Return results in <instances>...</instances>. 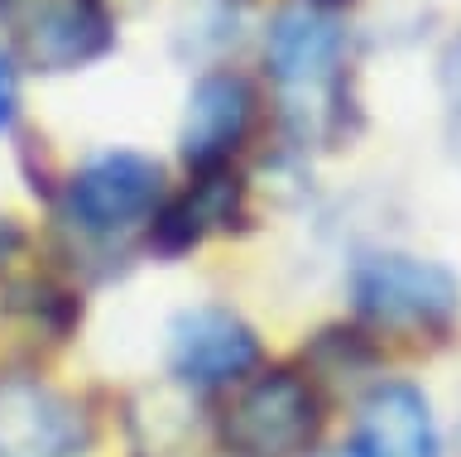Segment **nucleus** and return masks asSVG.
I'll use <instances>...</instances> for the list:
<instances>
[{"mask_svg":"<svg viewBox=\"0 0 461 457\" xmlns=\"http://www.w3.org/2000/svg\"><path fill=\"white\" fill-rule=\"evenodd\" d=\"M317 438V395L294 370L255 376L230 399L221 443L230 457H303Z\"/></svg>","mask_w":461,"mask_h":457,"instance_id":"nucleus-1","label":"nucleus"},{"mask_svg":"<svg viewBox=\"0 0 461 457\" xmlns=\"http://www.w3.org/2000/svg\"><path fill=\"white\" fill-rule=\"evenodd\" d=\"M0 24L43 73L82 68L111 49V20L101 0H0Z\"/></svg>","mask_w":461,"mask_h":457,"instance_id":"nucleus-2","label":"nucleus"},{"mask_svg":"<svg viewBox=\"0 0 461 457\" xmlns=\"http://www.w3.org/2000/svg\"><path fill=\"white\" fill-rule=\"evenodd\" d=\"M351 294L360 313L380 323H447L461 304L456 279L432 260L413 255H366L351 275Z\"/></svg>","mask_w":461,"mask_h":457,"instance_id":"nucleus-3","label":"nucleus"},{"mask_svg":"<svg viewBox=\"0 0 461 457\" xmlns=\"http://www.w3.org/2000/svg\"><path fill=\"white\" fill-rule=\"evenodd\" d=\"M82 414L34 376H0V457H72Z\"/></svg>","mask_w":461,"mask_h":457,"instance_id":"nucleus-4","label":"nucleus"},{"mask_svg":"<svg viewBox=\"0 0 461 457\" xmlns=\"http://www.w3.org/2000/svg\"><path fill=\"white\" fill-rule=\"evenodd\" d=\"M72 217L86 232H125L158 203V164L144 154H101L72 178Z\"/></svg>","mask_w":461,"mask_h":457,"instance_id":"nucleus-5","label":"nucleus"},{"mask_svg":"<svg viewBox=\"0 0 461 457\" xmlns=\"http://www.w3.org/2000/svg\"><path fill=\"white\" fill-rule=\"evenodd\" d=\"M168 361L187 385H226L259 361V342L236 313L226 308H193L173 323Z\"/></svg>","mask_w":461,"mask_h":457,"instance_id":"nucleus-6","label":"nucleus"},{"mask_svg":"<svg viewBox=\"0 0 461 457\" xmlns=\"http://www.w3.org/2000/svg\"><path fill=\"white\" fill-rule=\"evenodd\" d=\"M341 59V34L322 10L312 5H284L269 24V68L288 92H317L327 87Z\"/></svg>","mask_w":461,"mask_h":457,"instance_id":"nucleus-7","label":"nucleus"},{"mask_svg":"<svg viewBox=\"0 0 461 457\" xmlns=\"http://www.w3.org/2000/svg\"><path fill=\"white\" fill-rule=\"evenodd\" d=\"M250 87L230 73H212L197 82L193 102H187V121H183V160L212 174L221 169V160L240 145L245 125H250Z\"/></svg>","mask_w":461,"mask_h":457,"instance_id":"nucleus-8","label":"nucleus"},{"mask_svg":"<svg viewBox=\"0 0 461 457\" xmlns=\"http://www.w3.org/2000/svg\"><path fill=\"white\" fill-rule=\"evenodd\" d=\"M356 452L360 457H438V428H432L428 399L399 380L370 390L356 424Z\"/></svg>","mask_w":461,"mask_h":457,"instance_id":"nucleus-9","label":"nucleus"},{"mask_svg":"<svg viewBox=\"0 0 461 457\" xmlns=\"http://www.w3.org/2000/svg\"><path fill=\"white\" fill-rule=\"evenodd\" d=\"M236 207H240L236 178H226V174L212 169L207 178L193 183V188L164 212V222H158L164 246H193V241H202L207 232H216V226H226L230 217H236Z\"/></svg>","mask_w":461,"mask_h":457,"instance_id":"nucleus-10","label":"nucleus"},{"mask_svg":"<svg viewBox=\"0 0 461 457\" xmlns=\"http://www.w3.org/2000/svg\"><path fill=\"white\" fill-rule=\"evenodd\" d=\"M10 116H14V73L0 59V125H10Z\"/></svg>","mask_w":461,"mask_h":457,"instance_id":"nucleus-11","label":"nucleus"},{"mask_svg":"<svg viewBox=\"0 0 461 457\" xmlns=\"http://www.w3.org/2000/svg\"><path fill=\"white\" fill-rule=\"evenodd\" d=\"M447 78H452V87L461 92V44L452 49V59H447Z\"/></svg>","mask_w":461,"mask_h":457,"instance_id":"nucleus-12","label":"nucleus"},{"mask_svg":"<svg viewBox=\"0 0 461 457\" xmlns=\"http://www.w3.org/2000/svg\"><path fill=\"white\" fill-rule=\"evenodd\" d=\"M322 457H360L356 448H331V452H322Z\"/></svg>","mask_w":461,"mask_h":457,"instance_id":"nucleus-13","label":"nucleus"}]
</instances>
